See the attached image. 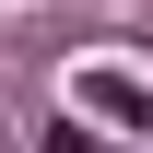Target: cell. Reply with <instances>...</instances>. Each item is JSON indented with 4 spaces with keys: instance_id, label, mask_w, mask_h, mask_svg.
I'll return each mask as SVG.
<instances>
[{
    "instance_id": "6da1fadb",
    "label": "cell",
    "mask_w": 153,
    "mask_h": 153,
    "mask_svg": "<svg viewBox=\"0 0 153 153\" xmlns=\"http://www.w3.org/2000/svg\"><path fill=\"white\" fill-rule=\"evenodd\" d=\"M82 106H94V118H141V94H130L118 71H94V82H82Z\"/></svg>"
},
{
    "instance_id": "7a4b0ae2",
    "label": "cell",
    "mask_w": 153,
    "mask_h": 153,
    "mask_svg": "<svg viewBox=\"0 0 153 153\" xmlns=\"http://www.w3.org/2000/svg\"><path fill=\"white\" fill-rule=\"evenodd\" d=\"M47 153H94V141H82V130H71V118H59V130H47Z\"/></svg>"
},
{
    "instance_id": "3957f363",
    "label": "cell",
    "mask_w": 153,
    "mask_h": 153,
    "mask_svg": "<svg viewBox=\"0 0 153 153\" xmlns=\"http://www.w3.org/2000/svg\"><path fill=\"white\" fill-rule=\"evenodd\" d=\"M141 153H153V141H141Z\"/></svg>"
}]
</instances>
